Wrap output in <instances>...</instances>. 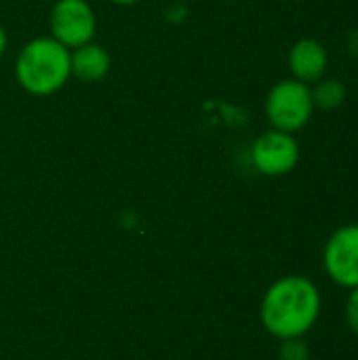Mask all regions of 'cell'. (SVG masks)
Returning a JSON list of instances; mask_svg holds the SVG:
<instances>
[{"label":"cell","instance_id":"2","mask_svg":"<svg viewBox=\"0 0 358 360\" xmlns=\"http://www.w3.org/2000/svg\"><path fill=\"white\" fill-rule=\"evenodd\" d=\"M70 76V51L51 36L25 42L15 59V78L34 97L55 95L68 84Z\"/></svg>","mask_w":358,"mask_h":360},{"label":"cell","instance_id":"3","mask_svg":"<svg viewBox=\"0 0 358 360\" xmlns=\"http://www.w3.org/2000/svg\"><path fill=\"white\" fill-rule=\"evenodd\" d=\"M312 91L295 78L274 84L266 99V116L270 124L285 133H295L306 127L312 116Z\"/></svg>","mask_w":358,"mask_h":360},{"label":"cell","instance_id":"10","mask_svg":"<svg viewBox=\"0 0 358 360\" xmlns=\"http://www.w3.org/2000/svg\"><path fill=\"white\" fill-rule=\"evenodd\" d=\"M281 360H310V348L304 342V338H293V340H283L281 350H279Z\"/></svg>","mask_w":358,"mask_h":360},{"label":"cell","instance_id":"1","mask_svg":"<svg viewBox=\"0 0 358 360\" xmlns=\"http://www.w3.org/2000/svg\"><path fill=\"white\" fill-rule=\"evenodd\" d=\"M323 310L321 289L306 276L291 274L270 285L262 300V325L276 340L304 338L314 329Z\"/></svg>","mask_w":358,"mask_h":360},{"label":"cell","instance_id":"7","mask_svg":"<svg viewBox=\"0 0 358 360\" xmlns=\"http://www.w3.org/2000/svg\"><path fill=\"white\" fill-rule=\"evenodd\" d=\"M289 68L295 80L308 84L321 80L327 70V51L319 40L304 38L291 46L289 53Z\"/></svg>","mask_w":358,"mask_h":360},{"label":"cell","instance_id":"9","mask_svg":"<svg viewBox=\"0 0 358 360\" xmlns=\"http://www.w3.org/2000/svg\"><path fill=\"white\" fill-rule=\"evenodd\" d=\"M312 99H314V105H319L323 110H335L346 99V86L340 80H335V78L323 80L312 91Z\"/></svg>","mask_w":358,"mask_h":360},{"label":"cell","instance_id":"6","mask_svg":"<svg viewBox=\"0 0 358 360\" xmlns=\"http://www.w3.org/2000/svg\"><path fill=\"white\" fill-rule=\"evenodd\" d=\"M253 167L268 177H281L295 169L300 160V146L291 133L272 129L260 135L251 148Z\"/></svg>","mask_w":358,"mask_h":360},{"label":"cell","instance_id":"5","mask_svg":"<svg viewBox=\"0 0 358 360\" xmlns=\"http://www.w3.org/2000/svg\"><path fill=\"white\" fill-rule=\"evenodd\" d=\"M325 274L344 289L358 287V224L338 228L323 249Z\"/></svg>","mask_w":358,"mask_h":360},{"label":"cell","instance_id":"13","mask_svg":"<svg viewBox=\"0 0 358 360\" xmlns=\"http://www.w3.org/2000/svg\"><path fill=\"white\" fill-rule=\"evenodd\" d=\"M348 46H350V51H354V55H358V32H354V34L350 36Z\"/></svg>","mask_w":358,"mask_h":360},{"label":"cell","instance_id":"12","mask_svg":"<svg viewBox=\"0 0 358 360\" xmlns=\"http://www.w3.org/2000/svg\"><path fill=\"white\" fill-rule=\"evenodd\" d=\"M6 44H8V36H6L4 27L0 25V57H2V55H4V51H6Z\"/></svg>","mask_w":358,"mask_h":360},{"label":"cell","instance_id":"14","mask_svg":"<svg viewBox=\"0 0 358 360\" xmlns=\"http://www.w3.org/2000/svg\"><path fill=\"white\" fill-rule=\"evenodd\" d=\"M110 2L116 6H131V4H137L139 0H110Z\"/></svg>","mask_w":358,"mask_h":360},{"label":"cell","instance_id":"4","mask_svg":"<svg viewBox=\"0 0 358 360\" xmlns=\"http://www.w3.org/2000/svg\"><path fill=\"white\" fill-rule=\"evenodd\" d=\"M51 38L68 51L93 42L97 34V17L87 0H57L49 15Z\"/></svg>","mask_w":358,"mask_h":360},{"label":"cell","instance_id":"8","mask_svg":"<svg viewBox=\"0 0 358 360\" xmlns=\"http://www.w3.org/2000/svg\"><path fill=\"white\" fill-rule=\"evenodd\" d=\"M112 57L106 46L97 42H87L70 51V70L72 76L82 82H99L110 74Z\"/></svg>","mask_w":358,"mask_h":360},{"label":"cell","instance_id":"11","mask_svg":"<svg viewBox=\"0 0 358 360\" xmlns=\"http://www.w3.org/2000/svg\"><path fill=\"white\" fill-rule=\"evenodd\" d=\"M344 316L348 323V329L358 335V287L350 289L348 297H346V306H344Z\"/></svg>","mask_w":358,"mask_h":360}]
</instances>
